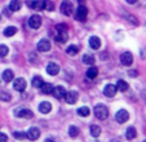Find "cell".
I'll return each mask as SVG.
<instances>
[{
	"label": "cell",
	"mask_w": 146,
	"mask_h": 142,
	"mask_svg": "<svg viewBox=\"0 0 146 142\" xmlns=\"http://www.w3.org/2000/svg\"><path fill=\"white\" fill-rule=\"evenodd\" d=\"M94 115H96V117L98 120H105V119H108L109 110L104 105H97L94 107Z\"/></svg>",
	"instance_id": "1"
},
{
	"label": "cell",
	"mask_w": 146,
	"mask_h": 142,
	"mask_svg": "<svg viewBox=\"0 0 146 142\" xmlns=\"http://www.w3.org/2000/svg\"><path fill=\"white\" fill-rule=\"evenodd\" d=\"M87 16H88V9H87V7H84V5L78 7L76 12H75V18H76L78 21H84V19L87 18Z\"/></svg>",
	"instance_id": "2"
},
{
	"label": "cell",
	"mask_w": 146,
	"mask_h": 142,
	"mask_svg": "<svg viewBox=\"0 0 146 142\" xmlns=\"http://www.w3.org/2000/svg\"><path fill=\"white\" fill-rule=\"evenodd\" d=\"M29 26H30L31 29H34V30L39 29L41 26V17L38 16V14H34V16H31L30 19H29Z\"/></svg>",
	"instance_id": "3"
},
{
	"label": "cell",
	"mask_w": 146,
	"mask_h": 142,
	"mask_svg": "<svg viewBox=\"0 0 146 142\" xmlns=\"http://www.w3.org/2000/svg\"><path fill=\"white\" fill-rule=\"evenodd\" d=\"M115 119L118 123L123 124L129 119V114H128V111H125V110H119V111L115 114Z\"/></svg>",
	"instance_id": "4"
},
{
	"label": "cell",
	"mask_w": 146,
	"mask_h": 142,
	"mask_svg": "<svg viewBox=\"0 0 146 142\" xmlns=\"http://www.w3.org/2000/svg\"><path fill=\"white\" fill-rule=\"evenodd\" d=\"M72 9H74V7H72V3L71 1H62V4H61V12L65 14V16H71L72 13Z\"/></svg>",
	"instance_id": "5"
},
{
	"label": "cell",
	"mask_w": 146,
	"mask_h": 142,
	"mask_svg": "<svg viewBox=\"0 0 146 142\" xmlns=\"http://www.w3.org/2000/svg\"><path fill=\"white\" fill-rule=\"evenodd\" d=\"M50 46H52V44L48 39H41L38 43V50L39 52H48L50 49Z\"/></svg>",
	"instance_id": "6"
},
{
	"label": "cell",
	"mask_w": 146,
	"mask_h": 142,
	"mask_svg": "<svg viewBox=\"0 0 146 142\" xmlns=\"http://www.w3.org/2000/svg\"><path fill=\"white\" fill-rule=\"evenodd\" d=\"M39 137H40V131L38 128H35V127L30 128L27 131V133H26V138H29L30 141H36Z\"/></svg>",
	"instance_id": "7"
},
{
	"label": "cell",
	"mask_w": 146,
	"mask_h": 142,
	"mask_svg": "<svg viewBox=\"0 0 146 142\" xmlns=\"http://www.w3.org/2000/svg\"><path fill=\"white\" fill-rule=\"evenodd\" d=\"M120 62H121V65H124V66H131V65L133 63V56L129 52L121 53V56H120Z\"/></svg>",
	"instance_id": "8"
},
{
	"label": "cell",
	"mask_w": 146,
	"mask_h": 142,
	"mask_svg": "<svg viewBox=\"0 0 146 142\" xmlns=\"http://www.w3.org/2000/svg\"><path fill=\"white\" fill-rule=\"evenodd\" d=\"M13 88L18 92H23L26 89V80L22 79V78H18V79L14 80L13 83Z\"/></svg>",
	"instance_id": "9"
},
{
	"label": "cell",
	"mask_w": 146,
	"mask_h": 142,
	"mask_svg": "<svg viewBox=\"0 0 146 142\" xmlns=\"http://www.w3.org/2000/svg\"><path fill=\"white\" fill-rule=\"evenodd\" d=\"M78 92H74V90H71V92H66V94H65V100H66L67 104L70 105H74L75 102L78 101Z\"/></svg>",
	"instance_id": "10"
},
{
	"label": "cell",
	"mask_w": 146,
	"mask_h": 142,
	"mask_svg": "<svg viewBox=\"0 0 146 142\" xmlns=\"http://www.w3.org/2000/svg\"><path fill=\"white\" fill-rule=\"evenodd\" d=\"M29 7L35 11H43L45 8V0H35L33 3H29Z\"/></svg>",
	"instance_id": "11"
},
{
	"label": "cell",
	"mask_w": 146,
	"mask_h": 142,
	"mask_svg": "<svg viewBox=\"0 0 146 142\" xmlns=\"http://www.w3.org/2000/svg\"><path fill=\"white\" fill-rule=\"evenodd\" d=\"M116 92H118V89H116V85H114V84H108L105 87V89H104L105 96H108V97H114L116 94Z\"/></svg>",
	"instance_id": "12"
},
{
	"label": "cell",
	"mask_w": 146,
	"mask_h": 142,
	"mask_svg": "<svg viewBox=\"0 0 146 142\" xmlns=\"http://www.w3.org/2000/svg\"><path fill=\"white\" fill-rule=\"evenodd\" d=\"M52 93L57 100H61V98H64L65 94H66V89L64 87H56V88H53Z\"/></svg>",
	"instance_id": "13"
},
{
	"label": "cell",
	"mask_w": 146,
	"mask_h": 142,
	"mask_svg": "<svg viewBox=\"0 0 146 142\" xmlns=\"http://www.w3.org/2000/svg\"><path fill=\"white\" fill-rule=\"evenodd\" d=\"M47 72L49 75H57L58 72H60V66L57 65V63H53V62H50L49 65L47 66Z\"/></svg>",
	"instance_id": "14"
},
{
	"label": "cell",
	"mask_w": 146,
	"mask_h": 142,
	"mask_svg": "<svg viewBox=\"0 0 146 142\" xmlns=\"http://www.w3.org/2000/svg\"><path fill=\"white\" fill-rule=\"evenodd\" d=\"M17 116L18 117H25V119H30V117L34 116L33 111L29 109H22V110H19L18 112H17Z\"/></svg>",
	"instance_id": "15"
},
{
	"label": "cell",
	"mask_w": 146,
	"mask_h": 142,
	"mask_svg": "<svg viewBox=\"0 0 146 142\" xmlns=\"http://www.w3.org/2000/svg\"><path fill=\"white\" fill-rule=\"evenodd\" d=\"M50 110H52V105L47 101L41 102V104L39 105V111L43 112V114H48V112H50Z\"/></svg>",
	"instance_id": "16"
},
{
	"label": "cell",
	"mask_w": 146,
	"mask_h": 142,
	"mask_svg": "<svg viewBox=\"0 0 146 142\" xmlns=\"http://www.w3.org/2000/svg\"><path fill=\"white\" fill-rule=\"evenodd\" d=\"M89 45H91L92 49H98L100 46H101V40H100V38H97V36H91V39H89Z\"/></svg>",
	"instance_id": "17"
},
{
	"label": "cell",
	"mask_w": 146,
	"mask_h": 142,
	"mask_svg": "<svg viewBox=\"0 0 146 142\" xmlns=\"http://www.w3.org/2000/svg\"><path fill=\"white\" fill-rule=\"evenodd\" d=\"M21 7H22V3H21V0H12L11 4H9V9H11L12 12H17L21 9Z\"/></svg>",
	"instance_id": "18"
},
{
	"label": "cell",
	"mask_w": 146,
	"mask_h": 142,
	"mask_svg": "<svg viewBox=\"0 0 146 142\" xmlns=\"http://www.w3.org/2000/svg\"><path fill=\"white\" fill-rule=\"evenodd\" d=\"M87 78L88 79H94V78L98 75V68L94 67V66H92V67H89L88 70H87Z\"/></svg>",
	"instance_id": "19"
},
{
	"label": "cell",
	"mask_w": 146,
	"mask_h": 142,
	"mask_svg": "<svg viewBox=\"0 0 146 142\" xmlns=\"http://www.w3.org/2000/svg\"><path fill=\"white\" fill-rule=\"evenodd\" d=\"M1 76H3V80L5 83H9V82H12L13 80V76H14V74H13V71L12 70H5L1 74Z\"/></svg>",
	"instance_id": "20"
},
{
	"label": "cell",
	"mask_w": 146,
	"mask_h": 142,
	"mask_svg": "<svg viewBox=\"0 0 146 142\" xmlns=\"http://www.w3.org/2000/svg\"><path fill=\"white\" fill-rule=\"evenodd\" d=\"M116 89L120 90V92L128 90V83L124 82V80H118V83H116Z\"/></svg>",
	"instance_id": "21"
},
{
	"label": "cell",
	"mask_w": 146,
	"mask_h": 142,
	"mask_svg": "<svg viewBox=\"0 0 146 142\" xmlns=\"http://www.w3.org/2000/svg\"><path fill=\"white\" fill-rule=\"evenodd\" d=\"M41 92L44 93V94H52V92H53V85L52 84H44L43 83V85H41Z\"/></svg>",
	"instance_id": "22"
},
{
	"label": "cell",
	"mask_w": 146,
	"mask_h": 142,
	"mask_svg": "<svg viewBox=\"0 0 146 142\" xmlns=\"http://www.w3.org/2000/svg\"><path fill=\"white\" fill-rule=\"evenodd\" d=\"M136 136H137L136 129L133 128V127H129V128L127 129V132H125V137H127L128 139H133V138H136Z\"/></svg>",
	"instance_id": "23"
},
{
	"label": "cell",
	"mask_w": 146,
	"mask_h": 142,
	"mask_svg": "<svg viewBox=\"0 0 146 142\" xmlns=\"http://www.w3.org/2000/svg\"><path fill=\"white\" fill-rule=\"evenodd\" d=\"M56 41L57 43H60V44H62V43H66L67 41V34L66 33H58V35L56 36Z\"/></svg>",
	"instance_id": "24"
},
{
	"label": "cell",
	"mask_w": 146,
	"mask_h": 142,
	"mask_svg": "<svg viewBox=\"0 0 146 142\" xmlns=\"http://www.w3.org/2000/svg\"><path fill=\"white\" fill-rule=\"evenodd\" d=\"M66 53L69 56H76L78 53H79V46L78 45H70L66 49Z\"/></svg>",
	"instance_id": "25"
},
{
	"label": "cell",
	"mask_w": 146,
	"mask_h": 142,
	"mask_svg": "<svg viewBox=\"0 0 146 142\" xmlns=\"http://www.w3.org/2000/svg\"><path fill=\"white\" fill-rule=\"evenodd\" d=\"M16 33H17V27H14V26H9V27H7L5 30H4V35H5L7 38L16 35Z\"/></svg>",
	"instance_id": "26"
},
{
	"label": "cell",
	"mask_w": 146,
	"mask_h": 142,
	"mask_svg": "<svg viewBox=\"0 0 146 142\" xmlns=\"http://www.w3.org/2000/svg\"><path fill=\"white\" fill-rule=\"evenodd\" d=\"M89 112H91V110H89L87 106H83V107H79V109H78V115H80V116L86 117L89 115Z\"/></svg>",
	"instance_id": "27"
},
{
	"label": "cell",
	"mask_w": 146,
	"mask_h": 142,
	"mask_svg": "<svg viewBox=\"0 0 146 142\" xmlns=\"http://www.w3.org/2000/svg\"><path fill=\"white\" fill-rule=\"evenodd\" d=\"M83 62L86 65H93L94 63V57L91 54H84L83 56Z\"/></svg>",
	"instance_id": "28"
},
{
	"label": "cell",
	"mask_w": 146,
	"mask_h": 142,
	"mask_svg": "<svg viewBox=\"0 0 146 142\" xmlns=\"http://www.w3.org/2000/svg\"><path fill=\"white\" fill-rule=\"evenodd\" d=\"M91 134L93 137H98L100 134H101V128H100L98 125H91Z\"/></svg>",
	"instance_id": "29"
},
{
	"label": "cell",
	"mask_w": 146,
	"mask_h": 142,
	"mask_svg": "<svg viewBox=\"0 0 146 142\" xmlns=\"http://www.w3.org/2000/svg\"><path fill=\"white\" fill-rule=\"evenodd\" d=\"M43 85V79L40 76H34L33 78V87L35 88H40Z\"/></svg>",
	"instance_id": "30"
},
{
	"label": "cell",
	"mask_w": 146,
	"mask_h": 142,
	"mask_svg": "<svg viewBox=\"0 0 146 142\" xmlns=\"http://www.w3.org/2000/svg\"><path fill=\"white\" fill-rule=\"evenodd\" d=\"M69 134H70V137L75 138V137H78V134H79V129H78L75 125H71L69 128Z\"/></svg>",
	"instance_id": "31"
},
{
	"label": "cell",
	"mask_w": 146,
	"mask_h": 142,
	"mask_svg": "<svg viewBox=\"0 0 146 142\" xmlns=\"http://www.w3.org/2000/svg\"><path fill=\"white\" fill-rule=\"evenodd\" d=\"M8 53H9V48L7 45H4V44H1L0 45V57H5Z\"/></svg>",
	"instance_id": "32"
},
{
	"label": "cell",
	"mask_w": 146,
	"mask_h": 142,
	"mask_svg": "<svg viewBox=\"0 0 146 142\" xmlns=\"http://www.w3.org/2000/svg\"><path fill=\"white\" fill-rule=\"evenodd\" d=\"M11 98H12V96L9 94V93H7V92H0V100L1 101H11Z\"/></svg>",
	"instance_id": "33"
},
{
	"label": "cell",
	"mask_w": 146,
	"mask_h": 142,
	"mask_svg": "<svg viewBox=\"0 0 146 142\" xmlns=\"http://www.w3.org/2000/svg\"><path fill=\"white\" fill-rule=\"evenodd\" d=\"M13 137L16 139H25L26 138V133H23V132H14Z\"/></svg>",
	"instance_id": "34"
},
{
	"label": "cell",
	"mask_w": 146,
	"mask_h": 142,
	"mask_svg": "<svg viewBox=\"0 0 146 142\" xmlns=\"http://www.w3.org/2000/svg\"><path fill=\"white\" fill-rule=\"evenodd\" d=\"M45 11H53V9H54V5H53L52 4V1H49V0H45Z\"/></svg>",
	"instance_id": "35"
},
{
	"label": "cell",
	"mask_w": 146,
	"mask_h": 142,
	"mask_svg": "<svg viewBox=\"0 0 146 142\" xmlns=\"http://www.w3.org/2000/svg\"><path fill=\"white\" fill-rule=\"evenodd\" d=\"M56 30H57L58 33H66V31H67V26L66 25H57V26H56Z\"/></svg>",
	"instance_id": "36"
},
{
	"label": "cell",
	"mask_w": 146,
	"mask_h": 142,
	"mask_svg": "<svg viewBox=\"0 0 146 142\" xmlns=\"http://www.w3.org/2000/svg\"><path fill=\"white\" fill-rule=\"evenodd\" d=\"M0 142H8V136L5 133H0Z\"/></svg>",
	"instance_id": "37"
},
{
	"label": "cell",
	"mask_w": 146,
	"mask_h": 142,
	"mask_svg": "<svg viewBox=\"0 0 146 142\" xmlns=\"http://www.w3.org/2000/svg\"><path fill=\"white\" fill-rule=\"evenodd\" d=\"M129 75H131L132 78H135V76H137V75H138V72H137L136 70H131V71H129Z\"/></svg>",
	"instance_id": "38"
},
{
	"label": "cell",
	"mask_w": 146,
	"mask_h": 142,
	"mask_svg": "<svg viewBox=\"0 0 146 142\" xmlns=\"http://www.w3.org/2000/svg\"><path fill=\"white\" fill-rule=\"evenodd\" d=\"M125 1H127L128 4H135L136 1H137V0H125Z\"/></svg>",
	"instance_id": "39"
},
{
	"label": "cell",
	"mask_w": 146,
	"mask_h": 142,
	"mask_svg": "<svg viewBox=\"0 0 146 142\" xmlns=\"http://www.w3.org/2000/svg\"><path fill=\"white\" fill-rule=\"evenodd\" d=\"M44 142H56V141H54V139H53V138H47Z\"/></svg>",
	"instance_id": "40"
},
{
	"label": "cell",
	"mask_w": 146,
	"mask_h": 142,
	"mask_svg": "<svg viewBox=\"0 0 146 142\" xmlns=\"http://www.w3.org/2000/svg\"><path fill=\"white\" fill-rule=\"evenodd\" d=\"M111 142H120V141H118V139H113Z\"/></svg>",
	"instance_id": "41"
},
{
	"label": "cell",
	"mask_w": 146,
	"mask_h": 142,
	"mask_svg": "<svg viewBox=\"0 0 146 142\" xmlns=\"http://www.w3.org/2000/svg\"><path fill=\"white\" fill-rule=\"evenodd\" d=\"M84 1H86V0H79V3H84Z\"/></svg>",
	"instance_id": "42"
},
{
	"label": "cell",
	"mask_w": 146,
	"mask_h": 142,
	"mask_svg": "<svg viewBox=\"0 0 146 142\" xmlns=\"http://www.w3.org/2000/svg\"><path fill=\"white\" fill-rule=\"evenodd\" d=\"M143 142H146V139H145V141H143Z\"/></svg>",
	"instance_id": "43"
},
{
	"label": "cell",
	"mask_w": 146,
	"mask_h": 142,
	"mask_svg": "<svg viewBox=\"0 0 146 142\" xmlns=\"http://www.w3.org/2000/svg\"><path fill=\"white\" fill-rule=\"evenodd\" d=\"M0 18H1V17H0Z\"/></svg>",
	"instance_id": "44"
}]
</instances>
